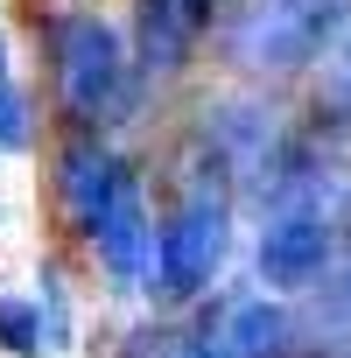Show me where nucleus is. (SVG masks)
Here are the masks:
<instances>
[{
	"mask_svg": "<svg viewBox=\"0 0 351 358\" xmlns=\"http://www.w3.org/2000/svg\"><path fill=\"white\" fill-rule=\"evenodd\" d=\"M316 113L330 127H351V22L330 36L323 50V78H316Z\"/></svg>",
	"mask_w": 351,
	"mask_h": 358,
	"instance_id": "obj_8",
	"label": "nucleus"
},
{
	"mask_svg": "<svg viewBox=\"0 0 351 358\" xmlns=\"http://www.w3.org/2000/svg\"><path fill=\"white\" fill-rule=\"evenodd\" d=\"M29 141V106L15 92V64H8V43H0V148H22Z\"/></svg>",
	"mask_w": 351,
	"mask_h": 358,
	"instance_id": "obj_10",
	"label": "nucleus"
},
{
	"mask_svg": "<svg viewBox=\"0 0 351 358\" xmlns=\"http://www.w3.org/2000/svg\"><path fill=\"white\" fill-rule=\"evenodd\" d=\"M225 246H232V204H225V190L197 183L169 211V225H155V295H169V302L204 295L211 274L225 267Z\"/></svg>",
	"mask_w": 351,
	"mask_h": 358,
	"instance_id": "obj_2",
	"label": "nucleus"
},
{
	"mask_svg": "<svg viewBox=\"0 0 351 358\" xmlns=\"http://www.w3.org/2000/svg\"><path fill=\"white\" fill-rule=\"evenodd\" d=\"M344 22H351V0H260L232 29V57L246 71H302L330 50Z\"/></svg>",
	"mask_w": 351,
	"mask_h": 358,
	"instance_id": "obj_3",
	"label": "nucleus"
},
{
	"mask_svg": "<svg viewBox=\"0 0 351 358\" xmlns=\"http://www.w3.org/2000/svg\"><path fill=\"white\" fill-rule=\"evenodd\" d=\"M0 337H8V351H36L43 337H36V323H29V309H15V302H0Z\"/></svg>",
	"mask_w": 351,
	"mask_h": 358,
	"instance_id": "obj_11",
	"label": "nucleus"
},
{
	"mask_svg": "<svg viewBox=\"0 0 351 358\" xmlns=\"http://www.w3.org/2000/svg\"><path fill=\"white\" fill-rule=\"evenodd\" d=\"M176 358H225V351H218V344L204 337V344H183V351H176Z\"/></svg>",
	"mask_w": 351,
	"mask_h": 358,
	"instance_id": "obj_12",
	"label": "nucleus"
},
{
	"mask_svg": "<svg viewBox=\"0 0 351 358\" xmlns=\"http://www.w3.org/2000/svg\"><path fill=\"white\" fill-rule=\"evenodd\" d=\"M316 330H351V246L330 260V274H323V288H316Z\"/></svg>",
	"mask_w": 351,
	"mask_h": 358,
	"instance_id": "obj_9",
	"label": "nucleus"
},
{
	"mask_svg": "<svg viewBox=\"0 0 351 358\" xmlns=\"http://www.w3.org/2000/svg\"><path fill=\"white\" fill-rule=\"evenodd\" d=\"M85 239L99 246V267L113 274V288H127V295L155 288V218H148V197H141L134 176L106 197V211L92 218Z\"/></svg>",
	"mask_w": 351,
	"mask_h": 358,
	"instance_id": "obj_4",
	"label": "nucleus"
},
{
	"mask_svg": "<svg viewBox=\"0 0 351 358\" xmlns=\"http://www.w3.org/2000/svg\"><path fill=\"white\" fill-rule=\"evenodd\" d=\"M288 337H295V323H288L281 302H267V295H239V302L225 309V323H218L211 344H218L225 358H281Z\"/></svg>",
	"mask_w": 351,
	"mask_h": 358,
	"instance_id": "obj_6",
	"label": "nucleus"
},
{
	"mask_svg": "<svg viewBox=\"0 0 351 358\" xmlns=\"http://www.w3.org/2000/svg\"><path fill=\"white\" fill-rule=\"evenodd\" d=\"M57 78H64V99L78 120L106 127L134 106V64H127V43L113 22L99 15H64L57 22Z\"/></svg>",
	"mask_w": 351,
	"mask_h": 358,
	"instance_id": "obj_1",
	"label": "nucleus"
},
{
	"mask_svg": "<svg viewBox=\"0 0 351 358\" xmlns=\"http://www.w3.org/2000/svg\"><path fill=\"white\" fill-rule=\"evenodd\" d=\"M127 183V162L113 155V148H99V141H71L64 148V197H71V218L92 232V218L106 211V197Z\"/></svg>",
	"mask_w": 351,
	"mask_h": 358,
	"instance_id": "obj_7",
	"label": "nucleus"
},
{
	"mask_svg": "<svg viewBox=\"0 0 351 358\" xmlns=\"http://www.w3.org/2000/svg\"><path fill=\"white\" fill-rule=\"evenodd\" d=\"M204 15H211V0H141V15H134L141 71L148 78L183 71L190 50H197V36H204Z\"/></svg>",
	"mask_w": 351,
	"mask_h": 358,
	"instance_id": "obj_5",
	"label": "nucleus"
}]
</instances>
